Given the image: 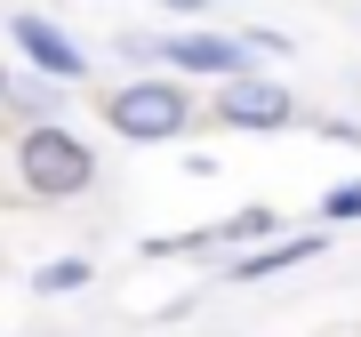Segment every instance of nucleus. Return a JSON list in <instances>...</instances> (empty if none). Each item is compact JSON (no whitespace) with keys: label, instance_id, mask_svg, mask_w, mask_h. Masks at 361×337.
I'll return each mask as SVG.
<instances>
[{"label":"nucleus","instance_id":"3","mask_svg":"<svg viewBox=\"0 0 361 337\" xmlns=\"http://www.w3.org/2000/svg\"><path fill=\"white\" fill-rule=\"evenodd\" d=\"M121 56H161V65L201 73V80H233V73H249V40H241V32H169V40H121Z\"/></svg>","mask_w":361,"mask_h":337},{"label":"nucleus","instance_id":"5","mask_svg":"<svg viewBox=\"0 0 361 337\" xmlns=\"http://www.w3.org/2000/svg\"><path fill=\"white\" fill-rule=\"evenodd\" d=\"M217 121H225V129H289L297 97L281 89V80H265V73H233L217 89Z\"/></svg>","mask_w":361,"mask_h":337},{"label":"nucleus","instance_id":"7","mask_svg":"<svg viewBox=\"0 0 361 337\" xmlns=\"http://www.w3.org/2000/svg\"><path fill=\"white\" fill-rule=\"evenodd\" d=\"M89 257H49V265H40L32 273V289H40V298H65V289H89Z\"/></svg>","mask_w":361,"mask_h":337},{"label":"nucleus","instance_id":"11","mask_svg":"<svg viewBox=\"0 0 361 337\" xmlns=\"http://www.w3.org/2000/svg\"><path fill=\"white\" fill-rule=\"evenodd\" d=\"M153 8H169V16H201L209 0H153Z\"/></svg>","mask_w":361,"mask_h":337},{"label":"nucleus","instance_id":"10","mask_svg":"<svg viewBox=\"0 0 361 337\" xmlns=\"http://www.w3.org/2000/svg\"><path fill=\"white\" fill-rule=\"evenodd\" d=\"M241 40H249V49H265V56H289V32H265V25H249Z\"/></svg>","mask_w":361,"mask_h":337},{"label":"nucleus","instance_id":"9","mask_svg":"<svg viewBox=\"0 0 361 337\" xmlns=\"http://www.w3.org/2000/svg\"><path fill=\"white\" fill-rule=\"evenodd\" d=\"M353 217H361V177L337 185V193H322V225H353Z\"/></svg>","mask_w":361,"mask_h":337},{"label":"nucleus","instance_id":"4","mask_svg":"<svg viewBox=\"0 0 361 337\" xmlns=\"http://www.w3.org/2000/svg\"><path fill=\"white\" fill-rule=\"evenodd\" d=\"M8 40L25 49V65L40 80H56V89H73V80H89V56H80V40L56 25V16H40V8H16L8 16Z\"/></svg>","mask_w":361,"mask_h":337},{"label":"nucleus","instance_id":"6","mask_svg":"<svg viewBox=\"0 0 361 337\" xmlns=\"http://www.w3.org/2000/svg\"><path fill=\"white\" fill-rule=\"evenodd\" d=\"M322 233H281V241H273V249H249V257H233L225 265V281H265V273H289V265H313V257H322Z\"/></svg>","mask_w":361,"mask_h":337},{"label":"nucleus","instance_id":"12","mask_svg":"<svg viewBox=\"0 0 361 337\" xmlns=\"http://www.w3.org/2000/svg\"><path fill=\"white\" fill-rule=\"evenodd\" d=\"M0 97H8V65H0Z\"/></svg>","mask_w":361,"mask_h":337},{"label":"nucleus","instance_id":"1","mask_svg":"<svg viewBox=\"0 0 361 337\" xmlns=\"http://www.w3.org/2000/svg\"><path fill=\"white\" fill-rule=\"evenodd\" d=\"M16 177H25L40 201H73V193L97 185V153L65 129V121H25V137H16Z\"/></svg>","mask_w":361,"mask_h":337},{"label":"nucleus","instance_id":"8","mask_svg":"<svg viewBox=\"0 0 361 337\" xmlns=\"http://www.w3.org/2000/svg\"><path fill=\"white\" fill-rule=\"evenodd\" d=\"M273 233H281V209H273V201L233 209V217H225V241H273Z\"/></svg>","mask_w":361,"mask_h":337},{"label":"nucleus","instance_id":"2","mask_svg":"<svg viewBox=\"0 0 361 337\" xmlns=\"http://www.w3.org/2000/svg\"><path fill=\"white\" fill-rule=\"evenodd\" d=\"M104 121H113L121 137H137V145H169V137L193 129V97H185L177 80H129V89H113Z\"/></svg>","mask_w":361,"mask_h":337}]
</instances>
